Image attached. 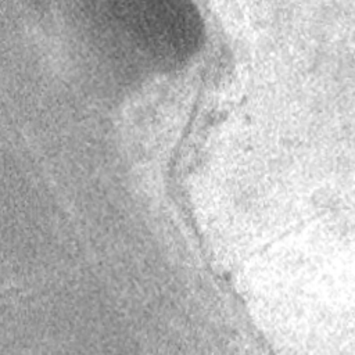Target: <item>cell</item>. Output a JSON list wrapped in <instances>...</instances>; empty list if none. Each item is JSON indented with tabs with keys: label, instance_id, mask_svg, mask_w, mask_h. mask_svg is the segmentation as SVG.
<instances>
[{
	"label": "cell",
	"instance_id": "1",
	"mask_svg": "<svg viewBox=\"0 0 355 355\" xmlns=\"http://www.w3.org/2000/svg\"><path fill=\"white\" fill-rule=\"evenodd\" d=\"M107 14L144 53L175 64L194 51L201 36L197 10L182 1L105 3Z\"/></svg>",
	"mask_w": 355,
	"mask_h": 355
}]
</instances>
